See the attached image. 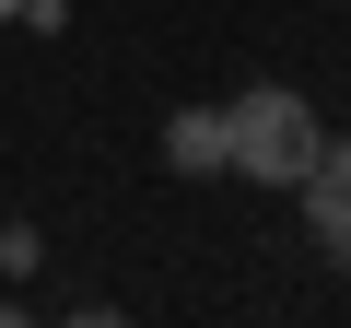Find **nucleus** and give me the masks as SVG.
Instances as JSON below:
<instances>
[{"mask_svg":"<svg viewBox=\"0 0 351 328\" xmlns=\"http://www.w3.org/2000/svg\"><path fill=\"white\" fill-rule=\"evenodd\" d=\"M316 106L293 94V82H258V94H234L223 106V176H258V188H293L304 164H316Z\"/></svg>","mask_w":351,"mask_h":328,"instance_id":"nucleus-1","label":"nucleus"},{"mask_svg":"<svg viewBox=\"0 0 351 328\" xmlns=\"http://www.w3.org/2000/svg\"><path fill=\"white\" fill-rule=\"evenodd\" d=\"M293 200H304V235L351 270V141H316V164L293 176Z\"/></svg>","mask_w":351,"mask_h":328,"instance_id":"nucleus-2","label":"nucleus"},{"mask_svg":"<svg viewBox=\"0 0 351 328\" xmlns=\"http://www.w3.org/2000/svg\"><path fill=\"white\" fill-rule=\"evenodd\" d=\"M164 164L176 176H223V106H176L164 117Z\"/></svg>","mask_w":351,"mask_h":328,"instance_id":"nucleus-3","label":"nucleus"},{"mask_svg":"<svg viewBox=\"0 0 351 328\" xmlns=\"http://www.w3.org/2000/svg\"><path fill=\"white\" fill-rule=\"evenodd\" d=\"M47 270V235L36 223H0V281H36Z\"/></svg>","mask_w":351,"mask_h":328,"instance_id":"nucleus-4","label":"nucleus"},{"mask_svg":"<svg viewBox=\"0 0 351 328\" xmlns=\"http://www.w3.org/2000/svg\"><path fill=\"white\" fill-rule=\"evenodd\" d=\"M12 316H24V305H12V293H0V328H12Z\"/></svg>","mask_w":351,"mask_h":328,"instance_id":"nucleus-5","label":"nucleus"},{"mask_svg":"<svg viewBox=\"0 0 351 328\" xmlns=\"http://www.w3.org/2000/svg\"><path fill=\"white\" fill-rule=\"evenodd\" d=\"M0 24H12V0H0Z\"/></svg>","mask_w":351,"mask_h":328,"instance_id":"nucleus-6","label":"nucleus"}]
</instances>
